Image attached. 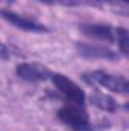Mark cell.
Segmentation results:
<instances>
[{
	"instance_id": "obj_3",
	"label": "cell",
	"mask_w": 129,
	"mask_h": 131,
	"mask_svg": "<svg viewBox=\"0 0 129 131\" xmlns=\"http://www.w3.org/2000/svg\"><path fill=\"white\" fill-rule=\"evenodd\" d=\"M53 85L56 87V90L65 98L68 104H76V105H84L87 101L85 92L68 76H65L62 73H52L50 76Z\"/></svg>"
},
{
	"instance_id": "obj_1",
	"label": "cell",
	"mask_w": 129,
	"mask_h": 131,
	"mask_svg": "<svg viewBox=\"0 0 129 131\" xmlns=\"http://www.w3.org/2000/svg\"><path fill=\"white\" fill-rule=\"evenodd\" d=\"M82 79L94 87H100L105 90H109L117 95H126L129 90L128 79L125 76H117L112 73H108L105 70H91L82 73Z\"/></svg>"
},
{
	"instance_id": "obj_6",
	"label": "cell",
	"mask_w": 129,
	"mask_h": 131,
	"mask_svg": "<svg viewBox=\"0 0 129 131\" xmlns=\"http://www.w3.org/2000/svg\"><path fill=\"white\" fill-rule=\"evenodd\" d=\"M76 52L79 57L87 60H106V61H115L119 60V53L109 47L91 44V43H76Z\"/></svg>"
},
{
	"instance_id": "obj_4",
	"label": "cell",
	"mask_w": 129,
	"mask_h": 131,
	"mask_svg": "<svg viewBox=\"0 0 129 131\" xmlns=\"http://www.w3.org/2000/svg\"><path fill=\"white\" fill-rule=\"evenodd\" d=\"M0 17L8 21L9 25H12L14 28L17 29H21V31H26V32H35V34H44L49 32V29L41 25L40 21L29 18L26 15H21V14H17L11 9H0Z\"/></svg>"
},
{
	"instance_id": "obj_9",
	"label": "cell",
	"mask_w": 129,
	"mask_h": 131,
	"mask_svg": "<svg viewBox=\"0 0 129 131\" xmlns=\"http://www.w3.org/2000/svg\"><path fill=\"white\" fill-rule=\"evenodd\" d=\"M115 43H117L120 52L125 57H128V53H129V35H128L126 28H122V26L115 28Z\"/></svg>"
},
{
	"instance_id": "obj_12",
	"label": "cell",
	"mask_w": 129,
	"mask_h": 131,
	"mask_svg": "<svg viewBox=\"0 0 129 131\" xmlns=\"http://www.w3.org/2000/svg\"><path fill=\"white\" fill-rule=\"evenodd\" d=\"M5 2H8V3H11V2H14V0H5Z\"/></svg>"
},
{
	"instance_id": "obj_5",
	"label": "cell",
	"mask_w": 129,
	"mask_h": 131,
	"mask_svg": "<svg viewBox=\"0 0 129 131\" xmlns=\"http://www.w3.org/2000/svg\"><path fill=\"white\" fill-rule=\"evenodd\" d=\"M15 73L26 82H43L52 76V72L46 66L38 63H18L15 66Z\"/></svg>"
},
{
	"instance_id": "obj_2",
	"label": "cell",
	"mask_w": 129,
	"mask_h": 131,
	"mask_svg": "<svg viewBox=\"0 0 129 131\" xmlns=\"http://www.w3.org/2000/svg\"><path fill=\"white\" fill-rule=\"evenodd\" d=\"M58 119L68 125L73 131H91V122L90 116L85 111L84 105H76V104H67L58 110Z\"/></svg>"
},
{
	"instance_id": "obj_7",
	"label": "cell",
	"mask_w": 129,
	"mask_h": 131,
	"mask_svg": "<svg viewBox=\"0 0 129 131\" xmlns=\"http://www.w3.org/2000/svg\"><path fill=\"white\" fill-rule=\"evenodd\" d=\"M81 32L87 35L88 38L106 41V43H115V28L106 23H82L79 26Z\"/></svg>"
},
{
	"instance_id": "obj_11",
	"label": "cell",
	"mask_w": 129,
	"mask_h": 131,
	"mask_svg": "<svg viewBox=\"0 0 129 131\" xmlns=\"http://www.w3.org/2000/svg\"><path fill=\"white\" fill-rule=\"evenodd\" d=\"M9 57V50L2 44V41H0V58H8Z\"/></svg>"
},
{
	"instance_id": "obj_10",
	"label": "cell",
	"mask_w": 129,
	"mask_h": 131,
	"mask_svg": "<svg viewBox=\"0 0 129 131\" xmlns=\"http://www.w3.org/2000/svg\"><path fill=\"white\" fill-rule=\"evenodd\" d=\"M49 5H62V6H85V5H96L100 0H40Z\"/></svg>"
},
{
	"instance_id": "obj_8",
	"label": "cell",
	"mask_w": 129,
	"mask_h": 131,
	"mask_svg": "<svg viewBox=\"0 0 129 131\" xmlns=\"http://www.w3.org/2000/svg\"><path fill=\"white\" fill-rule=\"evenodd\" d=\"M91 104L108 113H114L119 110V104L115 102V99L105 93H100V92H96L94 95H91Z\"/></svg>"
}]
</instances>
